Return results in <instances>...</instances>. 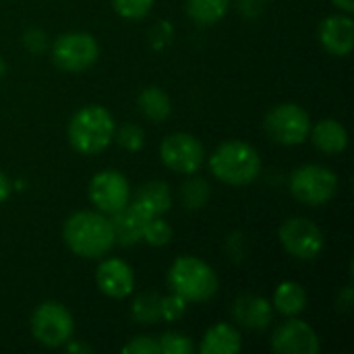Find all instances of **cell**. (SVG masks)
<instances>
[{
    "label": "cell",
    "mask_w": 354,
    "mask_h": 354,
    "mask_svg": "<svg viewBox=\"0 0 354 354\" xmlns=\"http://www.w3.org/2000/svg\"><path fill=\"white\" fill-rule=\"evenodd\" d=\"M241 334L230 324H216L209 328L201 340L199 353L201 354H234L241 351Z\"/></svg>",
    "instance_id": "e0dca14e"
},
{
    "label": "cell",
    "mask_w": 354,
    "mask_h": 354,
    "mask_svg": "<svg viewBox=\"0 0 354 354\" xmlns=\"http://www.w3.org/2000/svg\"><path fill=\"white\" fill-rule=\"evenodd\" d=\"M311 139H313V145L324 153H342L348 143V133L338 120L326 118L313 127Z\"/></svg>",
    "instance_id": "ac0fdd59"
},
{
    "label": "cell",
    "mask_w": 354,
    "mask_h": 354,
    "mask_svg": "<svg viewBox=\"0 0 354 354\" xmlns=\"http://www.w3.org/2000/svg\"><path fill=\"white\" fill-rule=\"evenodd\" d=\"M137 106L145 114V118H149L153 122L166 120L172 112V102H170L168 93L160 87H145L139 93Z\"/></svg>",
    "instance_id": "44dd1931"
},
{
    "label": "cell",
    "mask_w": 354,
    "mask_h": 354,
    "mask_svg": "<svg viewBox=\"0 0 354 354\" xmlns=\"http://www.w3.org/2000/svg\"><path fill=\"white\" fill-rule=\"evenodd\" d=\"M324 48L334 56H348L354 46V23L348 15H332L319 27Z\"/></svg>",
    "instance_id": "5bb4252c"
},
{
    "label": "cell",
    "mask_w": 354,
    "mask_h": 354,
    "mask_svg": "<svg viewBox=\"0 0 354 354\" xmlns=\"http://www.w3.org/2000/svg\"><path fill=\"white\" fill-rule=\"evenodd\" d=\"M25 46H27L29 50H33V52L44 50V46H46V35H44L41 31H29V33L25 35Z\"/></svg>",
    "instance_id": "4dcf8cb0"
},
{
    "label": "cell",
    "mask_w": 354,
    "mask_h": 354,
    "mask_svg": "<svg viewBox=\"0 0 354 354\" xmlns=\"http://www.w3.org/2000/svg\"><path fill=\"white\" fill-rule=\"evenodd\" d=\"M268 135L280 145H299L311 131V120L299 104H278L266 116Z\"/></svg>",
    "instance_id": "ba28073f"
},
{
    "label": "cell",
    "mask_w": 354,
    "mask_h": 354,
    "mask_svg": "<svg viewBox=\"0 0 354 354\" xmlns=\"http://www.w3.org/2000/svg\"><path fill=\"white\" fill-rule=\"evenodd\" d=\"M4 71H6V64H4V60L0 58V77L4 75Z\"/></svg>",
    "instance_id": "d590c367"
},
{
    "label": "cell",
    "mask_w": 354,
    "mask_h": 354,
    "mask_svg": "<svg viewBox=\"0 0 354 354\" xmlns=\"http://www.w3.org/2000/svg\"><path fill=\"white\" fill-rule=\"evenodd\" d=\"M232 315L241 326L249 330H266L272 324L274 311L268 299L255 295H243L234 301Z\"/></svg>",
    "instance_id": "9a60e30c"
},
{
    "label": "cell",
    "mask_w": 354,
    "mask_h": 354,
    "mask_svg": "<svg viewBox=\"0 0 354 354\" xmlns=\"http://www.w3.org/2000/svg\"><path fill=\"white\" fill-rule=\"evenodd\" d=\"M209 183L203 178H189L180 189V197L187 209H201L209 201Z\"/></svg>",
    "instance_id": "cb8c5ba5"
},
{
    "label": "cell",
    "mask_w": 354,
    "mask_h": 354,
    "mask_svg": "<svg viewBox=\"0 0 354 354\" xmlns=\"http://www.w3.org/2000/svg\"><path fill=\"white\" fill-rule=\"evenodd\" d=\"M274 307L286 317L303 313L307 307L305 288L299 282H282L274 292Z\"/></svg>",
    "instance_id": "ffe728a7"
},
{
    "label": "cell",
    "mask_w": 354,
    "mask_h": 354,
    "mask_svg": "<svg viewBox=\"0 0 354 354\" xmlns=\"http://www.w3.org/2000/svg\"><path fill=\"white\" fill-rule=\"evenodd\" d=\"M272 348L280 354H315L319 351V340L309 324L290 319L274 332Z\"/></svg>",
    "instance_id": "7c38bea8"
},
{
    "label": "cell",
    "mask_w": 354,
    "mask_h": 354,
    "mask_svg": "<svg viewBox=\"0 0 354 354\" xmlns=\"http://www.w3.org/2000/svg\"><path fill=\"white\" fill-rule=\"evenodd\" d=\"M168 282L172 292L183 297L187 303L209 301L218 290L216 272L197 257H178L168 272Z\"/></svg>",
    "instance_id": "277c9868"
},
{
    "label": "cell",
    "mask_w": 354,
    "mask_h": 354,
    "mask_svg": "<svg viewBox=\"0 0 354 354\" xmlns=\"http://www.w3.org/2000/svg\"><path fill=\"white\" fill-rule=\"evenodd\" d=\"M338 8H342L346 15H351V12H354V0H332Z\"/></svg>",
    "instance_id": "836d02e7"
},
{
    "label": "cell",
    "mask_w": 354,
    "mask_h": 354,
    "mask_svg": "<svg viewBox=\"0 0 354 354\" xmlns=\"http://www.w3.org/2000/svg\"><path fill=\"white\" fill-rule=\"evenodd\" d=\"M100 56V46L93 35L83 31H71L56 37L52 46L54 64L66 73H81L95 64Z\"/></svg>",
    "instance_id": "52a82bcc"
},
{
    "label": "cell",
    "mask_w": 354,
    "mask_h": 354,
    "mask_svg": "<svg viewBox=\"0 0 354 354\" xmlns=\"http://www.w3.org/2000/svg\"><path fill=\"white\" fill-rule=\"evenodd\" d=\"M185 313H187V301L176 292L160 299V317L164 322H178Z\"/></svg>",
    "instance_id": "f1b7e54d"
},
{
    "label": "cell",
    "mask_w": 354,
    "mask_h": 354,
    "mask_svg": "<svg viewBox=\"0 0 354 354\" xmlns=\"http://www.w3.org/2000/svg\"><path fill=\"white\" fill-rule=\"evenodd\" d=\"M114 10L124 19H143L149 15L153 0H112Z\"/></svg>",
    "instance_id": "83f0119b"
},
{
    "label": "cell",
    "mask_w": 354,
    "mask_h": 354,
    "mask_svg": "<svg viewBox=\"0 0 354 354\" xmlns=\"http://www.w3.org/2000/svg\"><path fill=\"white\" fill-rule=\"evenodd\" d=\"M31 332L39 344L48 348H58L73 338L75 322L64 305L48 301L35 307L31 315Z\"/></svg>",
    "instance_id": "8992f818"
},
{
    "label": "cell",
    "mask_w": 354,
    "mask_h": 354,
    "mask_svg": "<svg viewBox=\"0 0 354 354\" xmlns=\"http://www.w3.org/2000/svg\"><path fill=\"white\" fill-rule=\"evenodd\" d=\"M141 241H145L151 247H164V245H168L172 241V228H170V224L166 220H162V216L160 218H149L143 224Z\"/></svg>",
    "instance_id": "d4e9b609"
},
{
    "label": "cell",
    "mask_w": 354,
    "mask_h": 354,
    "mask_svg": "<svg viewBox=\"0 0 354 354\" xmlns=\"http://www.w3.org/2000/svg\"><path fill=\"white\" fill-rule=\"evenodd\" d=\"M95 280H97L100 290L110 299H124L135 288V274L131 266L116 257L100 263L95 272Z\"/></svg>",
    "instance_id": "4fadbf2b"
},
{
    "label": "cell",
    "mask_w": 354,
    "mask_h": 354,
    "mask_svg": "<svg viewBox=\"0 0 354 354\" xmlns=\"http://www.w3.org/2000/svg\"><path fill=\"white\" fill-rule=\"evenodd\" d=\"M129 180L118 170H102L89 183V199L104 214H116L129 205Z\"/></svg>",
    "instance_id": "8fae6325"
},
{
    "label": "cell",
    "mask_w": 354,
    "mask_h": 354,
    "mask_svg": "<svg viewBox=\"0 0 354 354\" xmlns=\"http://www.w3.org/2000/svg\"><path fill=\"white\" fill-rule=\"evenodd\" d=\"M230 0H187V12L195 23L214 25L228 12Z\"/></svg>",
    "instance_id": "7402d4cb"
},
{
    "label": "cell",
    "mask_w": 354,
    "mask_h": 354,
    "mask_svg": "<svg viewBox=\"0 0 354 354\" xmlns=\"http://www.w3.org/2000/svg\"><path fill=\"white\" fill-rule=\"evenodd\" d=\"M114 135H116L118 145L127 151H139L145 143L143 129L137 124H122L118 131H114Z\"/></svg>",
    "instance_id": "484cf974"
},
{
    "label": "cell",
    "mask_w": 354,
    "mask_h": 354,
    "mask_svg": "<svg viewBox=\"0 0 354 354\" xmlns=\"http://www.w3.org/2000/svg\"><path fill=\"white\" fill-rule=\"evenodd\" d=\"M66 247L85 259H100L112 251L116 245L112 224L106 216L95 212H77L73 214L62 228Z\"/></svg>",
    "instance_id": "6da1fadb"
},
{
    "label": "cell",
    "mask_w": 354,
    "mask_h": 354,
    "mask_svg": "<svg viewBox=\"0 0 354 354\" xmlns=\"http://www.w3.org/2000/svg\"><path fill=\"white\" fill-rule=\"evenodd\" d=\"M124 354H160V346L153 338L149 336H139V338H133L124 348Z\"/></svg>",
    "instance_id": "f546056e"
},
{
    "label": "cell",
    "mask_w": 354,
    "mask_h": 354,
    "mask_svg": "<svg viewBox=\"0 0 354 354\" xmlns=\"http://www.w3.org/2000/svg\"><path fill=\"white\" fill-rule=\"evenodd\" d=\"M280 243L288 255L311 261L324 251V232L307 218H290L280 228Z\"/></svg>",
    "instance_id": "9c48e42d"
},
{
    "label": "cell",
    "mask_w": 354,
    "mask_h": 354,
    "mask_svg": "<svg viewBox=\"0 0 354 354\" xmlns=\"http://www.w3.org/2000/svg\"><path fill=\"white\" fill-rule=\"evenodd\" d=\"M160 353L162 354H191L193 353V342L185 334L178 332H168L158 340Z\"/></svg>",
    "instance_id": "4316f807"
},
{
    "label": "cell",
    "mask_w": 354,
    "mask_h": 354,
    "mask_svg": "<svg viewBox=\"0 0 354 354\" xmlns=\"http://www.w3.org/2000/svg\"><path fill=\"white\" fill-rule=\"evenodd\" d=\"M145 220L149 218H160L164 216L170 205H172V195H170V189L166 183L162 180H149L145 183L137 195H135V201L131 203Z\"/></svg>",
    "instance_id": "2e32d148"
},
{
    "label": "cell",
    "mask_w": 354,
    "mask_h": 354,
    "mask_svg": "<svg viewBox=\"0 0 354 354\" xmlns=\"http://www.w3.org/2000/svg\"><path fill=\"white\" fill-rule=\"evenodd\" d=\"M214 176L232 187L251 185L261 172V158L257 149L245 141H226L209 158Z\"/></svg>",
    "instance_id": "3957f363"
},
{
    "label": "cell",
    "mask_w": 354,
    "mask_h": 354,
    "mask_svg": "<svg viewBox=\"0 0 354 354\" xmlns=\"http://www.w3.org/2000/svg\"><path fill=\"white\" fill-rule=\"evenodd\" d=\"M10 191H12V185L8 180V176L4 172H0V203H4L8 199Z\"/></svg>",
    "instance_id": "d6a6232c"
},
{
    "label": "cell",
    "mask_w": 354,
    "mask_h": 354,
    "mask_svg": "<svg viewBox=\"0 0 354 354\" xmlns=\"http://www.w3.org/2000/svg\"><path fill=\"white\" fill-rule=\"evenodd\" d=\"M290 191L305 205H324L336 195L338 176L328 166L305 164L292 172Z\"/></svg>",
    "instance_id": "5b68a950"
},
{
    "label": "cell",
    "mask_w": 354,
    "mask_h": 354,
    "mask_svg": "<svg viewBox=\"0 0 354 354\" xmlns=\"http://www.w3.org/2000/svg\"><path fill=\"white\" fill-rule=\"evenodd\" d=\"M68 353H91V346H85V344H68Z\"/></svg>",
    "instance_id": "e575fe53"
},
{
    "label": "cell",
    "mask_w": 354,
    "mask_h": 354,
    "mask_svg": "<svg viewBox=\"0 0 354 354\" xmlns=\"http://www.w3.org/2000/svg\"><path fill=\"white\" fill-rule=\"evenodd\" d=\"M266 2H268V0H239L241 10H243L247 17H255V15H259V12L263 10Z\"/></svg>",
    "instance_id": "1f68e13d"
},
{
    "label": "cell",
    "mask_w": 354,
    "mask_h": 354,
    "mask_svg": "<svg viewBox=\"0 0 354 354\" xmlns=\"http://www.w3.org/2000/svg\"><path fill=\"white\" fill-rule=\"evenodd\" d=\"M160 299L162 297L156 295V292L139 295L135 299V303H133V319L137 324H145V326L156 324L158 319H162L160 317Z\"/></svg>",
    "instance_id": "603a6c76"
},
{
    "label": "cell",
    "mask_w": 354,
    "mask_h": 354,
    "mask_svg": "<svg viewBox=\"0 0 354 354\" xmlns=\"http://www.w3.org/2000/svg\"><path fill=\"white\" fill-rule=\"evenodd\" d=\"M114 131L116 124L112 114L97 104L77 110L68 120V129H66L68 143L73 145V149L85 156H95L104 151L112 143Z\"/></svg>",
    "instance_id": "7a4b0ae2"
},
{
    "label": "cell",
    "mask_w": 354,
    "mask_h": 354,
    "mask_svg": "<svg viewBox=\"0 0 354 354\" xmlns=\"http://www.w3.org/2000/svg\"><path fill=\"white\" fill-rule=\"evenodd\" d=\"M160 156H162V162L178 174H193L205 162V149L201 141L189 133L168 135L162 141Z\"/></svg>",
    "instance_id": "30bf717a"
},
{
    "label": "cell",
    "mask_w": 354,
    "mask_h": 354,
    "mask_svg": "<svg viewBox=\"0 0 354 354\" xmlns=\"http://www.w3.org/2000/svg\"><path fill=\"white\" fill-rule=\"evenodd\" d=\"M110 224H112V230H114V241L118 245L131 247V245L141 241V230H143L145 218L133 205H127L120 212L112 214Z\"/></svg>",
    "instance_id": "d6986e66"
}]
</instances>
